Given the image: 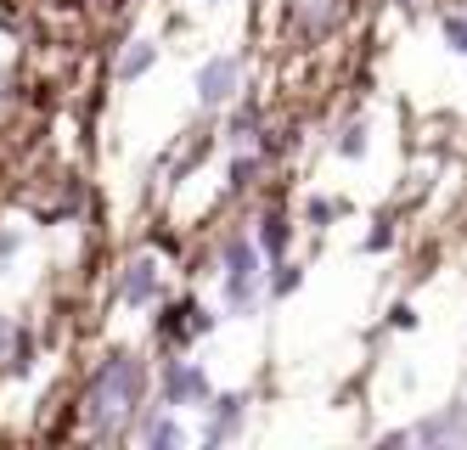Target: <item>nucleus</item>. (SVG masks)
Here are the masks:
<instances>
[{
	"label": "nucleus",
	"instance_id": "14",
	"mask_svg": "<svg viewBox=\"0 0 467 450\" xmlns=\"http://www.w3.org/2000/svg\"><path fill=\"white\" fill-rule=\"evenodd\" d=\"M271 158H265L259 147H237V152H225V197L231 203H243V197H259L265 192V175H271Z\"/></svg>",
	"mask_w": 467,
	"mask_h": 450
},
{
	"label": "nucleus",
	"instance_id": "20",
	"mask_svg": "<svg viewBox=\"0 0 467 450\" xmlns=\"http://www.w3.org/2000/svg\"><path fill=\"white\" fill-rule=\"evenodd\" d=\"M394 248H400V220H394V215H378L372 231L360 236V254H366V259H383V254H394Z\"/></svg>",
	"mask_w": 467,
	"mask_h": 450
},
{
	"label": "nucleus",
	"instance_id": "23",
	"mask_svg": "<svg viewBox=\"0 0 467 450\" xmlns=\"http://www.w3.org/2000/svg\"><path fill=\"white\" fill-rule=\"evenodd\" d=\"M378 445H417V439H411V423H406V428H383Z\"/></svg>",
	"mask_w": 467,
	"mask_h": 450
},
{
	"label": "nucleus",
	"instance_id": "10",
	"mask_svg": "<svg viewBox=\"0 0 467 450\" xmlns=\"http://www.w3.org/2000/svg\"><path fill=\"white\" fill-rule=\"evenodd\" d=\"M158 62H163V40H158V34H124V40L113 46L108 79H113L119 90H130V85H141Z\"/></svg>",
	"mask_w": 467,
	"mask_h": 450
},
{
	"label": "nucleus",
	"instance_id": "5",
	"mask_svg": "<svg viewBox=\"0 0 467 450\" xmlns=\"http://www.w3.org/2000/svg\"><path fill=\"white\" fill-rule=\"evenodd\" d=\"M214 372L203 366V361H192L186 350H170V355H158V377H152V394L163 400V405H175V411H203L209 400H214Z\"/></svg>",
	"mask_w": 467,
	"mask_h": 450
},
{
	"label": "nucleus",
	"instance_id": "22",
	"mask_svg": "<svg viewBox=\"0 0 467 450\" xmlns=\"http://www.w3.org/2000/svg\"><path fill=\"white\" fill-rule=\"evenodd\" d=\"M17 321H23V316H12V309H0V355H6V343H12Z\"/></svg>",
	"mask_w": 467,
	"mask_h": 450
},
{
	"label": "nucleus",
	"instance_id": "11",
	"mask_svg": "<svg viewBox=\"0 0 467 450\" xmlns=\"http://www.w3.org/2000/svg\"><path fill=\"white\" fill-rule=\"evenodd\" d=\"M265 130H271V113H265V101L259 96H237L231 108L220 113V141H225V152H237V147H259L265 141Z\"/></svg>",
	"mask_w": 467,
	"mask_h": 450
},
{
	"label": "nucleus",
	"instance_id": "12",
	"mask_svg": "<svg viewBox=\"0 0 467 450\" xmlns=\"http://www.w3.org/2000/svg\"><path fill=\"white\" fill-rule=\"evenodd\" d=\"M40 361H46V327H35L23 316L12 343H6V355H0V377H6V383H28V377L40 372Z\"/></svg>",
	"mask_w": 467,
	"mask_h": 450
},
{
	"label": "nucleus",
	"instance_id": "24",
	"mask_svg": "<svg viewBox=\"0 0 467 450\" xmlns=\"http://www.w3.org/2000/svg\"><path fill=\"white\" fill-rule=\"evenodd\" d=\"M203 6H225V0H203Z\"/></svg>",
	"mask_w": 467,
	"mask_h": 450
},
{
	"label": "nucleus",
	"instance_id": "13",
	"mask_svg": "<svg viewBox=\"0 0 467 450\" xmlns=\"http://www.w3.org/2000/svg\"><path fill=\"white\" fill-rule=\"evenodd\" d=\"M411 439L428 445V450H440V445H467V400H445V405L422 411V417L411 423Z\"/></svg>",
	"mask_w": 467,
	"mask_h": 450
},
{
	"label": "nucleus",
	"instance_id": "3",
	"mask_svg": "<svg viewBox=\"0 0 467 450\" xmlns=\"http://www.w3.org/2000/svg\"><path fill=\"white\" fill-rule=\"evenodd\" d=\"M220 327H225V309H220V304H203L197 293H170V298L152 309L147 338H152V350H158V355H170V350L209 343Z\"/></svg>",
	"mask_w": 467,
	"mask_h": 450
},
{
	"label": "nucleus",
	"instance_id": "17",
	"mask_svg": "<svg viewBox=\"0 0 467 450\" xmlns=\"http://www.w3.org/2000/svg\"><path fill=\"white\" fill-rule=\"evenodd\" d=\"M305 282H310V265L298 259V254L271 259V304H287L293 293H305Z\"/></svg>",
	"mask_w": 467,
	"mask_h": 450
},
{
	"label": "nucleus",
	"instance_id": "4",
	"mask_svg": "<svg viewBox=\"0 0 467 450\" xmlns=\"http://www.w3.org/2000/svg\"><path fill=\"white\" fill-rule=\"evenodd\" d=\"M163 298H170V259L158 248H136L130 259H119L113 282H108V304L130 309V316H147Z\"/></svg>",
	"mask_w": 467,
	"mask_h": 450
},
{
	"label": "nucleus",
	"instance_id": "1",
	"mask_svg": "<svg viewBox=\"0 0 467 450\" xmlns=\"http://www.w3.org/2000/svg\"><path fill=\"white\" fill-rule=\"evenodd\" d=\"M152 377L158 366L136 343H113L90 361L85 383H79V439L90 445H136V411L152 400Z\"/></svg>",
	"mask_w": 467,
	"mask_h": 450
},
{
	"label": "nucleus",
	"instance_id": "18",
	"mask_svg": "<svg viewBox=\"0 0 467 450\" xmlns=\"http://www.w3.org/2000/svg\"><path fill=\"white\" fill-rule=\"evenodd\" d=\"M28 220H17V215H0V276L6 270H17L23 265V254H28Z\"/></svg>",
	"mask_w": 467,
	"mask_h": 450
},
{
	"label": "nucleus",
	"instance_id": "19",
	"mask_svg": "<svg viewBox=\"0 0 467 450\" xmlns=\"http://www.w3.org/2000/svg\"><path fill=\"white\" fill-rule=\"evenodd\" d=\"M433 28H440L451 57H467V6H440L433 12Z\"/></svg>",
	"mask_w": 467,
	"mask_h": 450
},
{
	"label": "nucleus",
	"instance_id": "16",
	"mask_svg": "<svg viewBox=\"0 0 467 450\" xmlns=\"http://www.w3.org/2000/svg\"><path fill=\"white\" fill-rule=\"evenodd\" d=\"M349 215H355V203L338 192H305V203H298V225H310V231H332Z\"/></svg>",
	"mask_w": 467,
	"mask_h": 450
},
{
	"label": "nucleus",
	"instance_id": "6",
	"mask_svg": "<svg viewBox=\"0 0 467 450\" xmlns=\"http://www.w3.org/2000/svg\"><path fill=\"white\" fill-rule=\"evenodd\" d=\"M243 90H248L243 51H209L203 62L192 68V101H197V113H225Z\"/></svg>",
	"mask_w": 467,
	"mask_h": 450
},
{
	"label": "nucleus",
	"instance_id": "15",
	"mask_svg": "<svg viewBox=\"0 0 467 450\" xmlns=\"http://www.w3.org/2000/svg\"><path fill=\"white\" fill-rule=\"evenodd\" d=\"M327 152L338 163H366V158H372V119H366V113H344L338 124L327 130Z\"/></svg>",
	"mask_w": 467,
	"mask_h": 450
},
{
	"label": "nucleus",
	"instance_id": "8",
	"mask_svg": "<svg viewBox=\"0 0 467 450\" xmlns=\"http://www.w3.org/2000/svg\"><path fill=\"white\" fill-rule=\"evenodd\" d=\"M192 439H197V428L186 423V411L163 405L158 394L136 411V445H147V450H181V445H192Z\"/></svg>",
	"mask_w": 467,
	"mask_h": 450
},
{
	"label": "nucleus",
	"instance_id": "25",
	"mask_svg": "<svg viewBox=\"0 0 467 450\" xmlns=\"http://www.w3.org/2000/svg\"><path fill=\"white\" fill-rule=\"evenodd\" d=\"M462 6H467V0H462Z\"/></svg>",
	"mask_w": 467,
	"mask_h": 450
},
{
	"label": "nucleus",
	"instance_id": "2",
	"mask_svg": "<svg viewBox=\"0 0 467 450\" xmlns=\"http://www.w3.org/2000/svg\"><path fill=\"white\" fill-rule=\"evenodd\" d=\"M214 293H220V309L225 321H259L271 309V259L254 242L248 220L243 225H225L220 242H214Z\"/></svg>",
	"mask_w": 467,
	"mask_h": 450
},
{
	"label": "nucleus",
	"instance_id": "7",
	"mask_svg": "<svg viewBox=\"0 0 467 450\" xmlns=\"http://www.w3.org/2000/svg\"><path fill=\"white\" fill-rule=\"evenodd\" d=\"M248 417H254L248 389H214V400L197 411V439L203 445H237V439H248Z\"/></svg>",
	"mask_w": 467,
	"mask_h": 450
},
{
	"label": "nucleus",
	"instance_id": "21",
	"mask_svg": "<svg viewBox=\"0 0 467 450\" xmlns=\"http://www.w3.org/2000/svg\"><path fill=\"white\" fill-rule=\"evenodd\" d=\"M417 327H422V316H417L411 298H394V304L383 309V332H417Z\"/></svg>",
	"mask_w": 467,
	"mask_h": 450
},
{
	"label": "nucleus",
	"instance_id": "9",
	"mask_svg": "<svg viewBox=\"0 0 467 450\" xmlns=\"http://www.w3.org/2000/svg\"><path fill=\"white\" fill-rule=\"evenodd\" d=\"M248 231H254V242L265 248V259H287V254H293V236H298V215H293V203L265 197L259 209L248 215Z\"/></svg>",
	"mask_w": 467,
	"mask_h": 450
}]
</instances>
